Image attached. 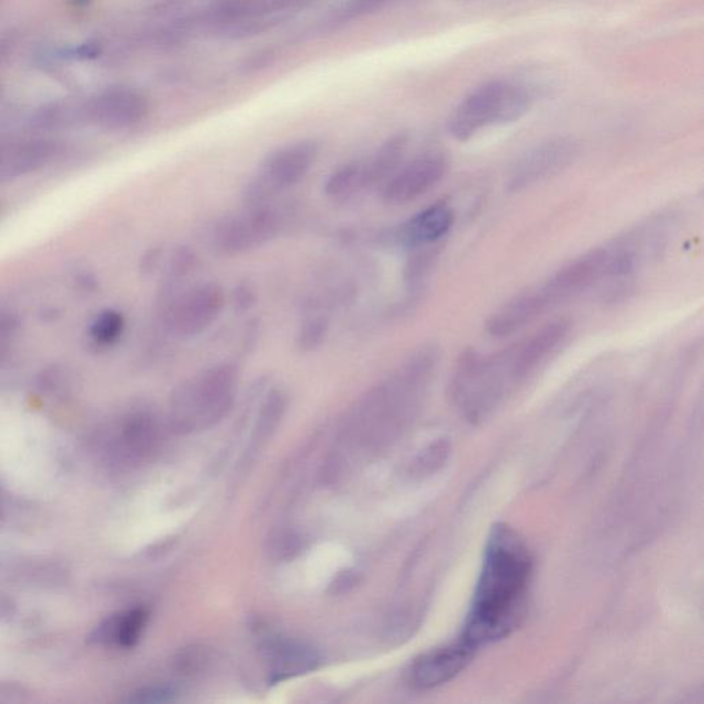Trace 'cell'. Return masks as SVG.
<instances>
[{
  "label": "cell",
  "mask_w": 704,
  "mask_h": 704,
  "mask_svg": "<svg viewBox=\"0 0 704 704\" xmlns=\"http://www.w3.org/2000/svg\"><path fill=\"white\" fill-rule=\"evenodd\" d=\"M531 575L533 556L524 539L506 524H495L461 640L478 651L508 637L526 612Z\"/></svg>",
  "instance_id": "obj_1"
},
{
  "label": "cell",
  "mask_w": 704,
  "mask_h": 704,
  "mask_svg": "<svg viewBox=\"0 0 704 704\" xmlns=\"http://www.w3.org/2000/svg\"><path fill=\"white\" fill-rule=\"evenodd\" d=\"M533 376L519 341L493 354L465 351L451 374L449 394L462 416L484 420L516 387Z\"/></svg>",
  "instance_id": "obj_2"
},
{
  "label": "cell",
  "mask_w": 704,
  "mask_h": 704,
  "mask_svg": "<svg viewBox=\"0 0 704 704\" xmlns=\"http://www.w3.org/2000/svg\"><path fill=\"white\" fill-rule=\"evenodd\" d=\"M240 372L231 362L219 363L172 391L167 424L174 434H201L222 423L233 409Z\"/></svg>",
  "instance_id": "obj_3"
},
{
  "label": "cell",
  "mask_w": 704,
  "mask_h": 704,
  "mask_svg": "<svg viewBox=\"0 0 704 704\" xmlns=\"http://www.w3.org/2000/svg\"><path fill=\"white\" fill-rule=\"evenodd\" d=\"M531 105L530 94L519 84L494 80L473 90L451 113L447 131L465 142L480 131L522 119Z\"/></svg>",
  "instance_id": "obj_4"
},
{
  "label": "cell",
  "mask_w": 704,
  "mask_h": 704,
  "mask_svg": "<svg viewBox=\"0 0 704 704\" xmlns=\"http://www.w3.org/2000/svg\"><path fill=\"white\" fill-rule=\"evenodd\" d=\"M319 153L315 141H299L275 150L260 164L259 170L245 186L244 203L248 207L269 204L275 197L303 181Z\"/></svg>",
  "instance_id": "obj_5"
},
{
  "label": "cell",
  "mask_w": 704,
  "mask_h": 704,
  "mask_svg": "<svg viewBox=\"0 0 704 704\" xmlns=\"http://www.w3.org/2000/svg\"><path fill=\"white\" fill-rule=\"evenodd\" d=\"M225 307V293L214 282H203L178 291L167 286L164 292L163 319L176 336L201 335L214 324Z\"/></svg>",
  "instance_id": "obj_6"
},
{
  "label": "cell",
  "mask_w": 704,
  "mask_h": 704,
  "mask_svg": "<svg viewBox=\"0 0 704 704\" xmlns=\"http://www.w3.org/2000/svg\"><path fill=\"white\" fill-rule=\"evenodd\" d=\"M285 225V214L274 205L248 207L240 214L216 223L212 241L223 255L234 256L253 251L273 240Z\"/></svg>",
  "instance_id": "obj_7"
},
{
  "label": "cell",
  "mask_w": 704,
  "mask_h": 704,
  "mask_svg": "<svg viewBox=\"0 0 704 704\" xmlns=\"http://www.w3.org/2000/svg\"><path fill=\"white\" fill-rule=\"evenodd\" d=\"M577 156V146L567 139H552L528 150L513 165L508 190L523 192L566 170Z\"/></svg>",
  "instance_id": "obj_8"
},
{
  "label": "cell",
  "mask_w": 704,
  "mask_h": 704,
  "mask_svg": "<svg viewBox=\"0 0 704 704\" xmlns=\"http://www.w3.org/2000/svg\"><path fill=\"white\" fill-rule=\"evenodd\" d=\"M447 161L440 153H425L401 165L384 183L381 197L390 205H405L423 197L442 182Z\"/></svg>",
  "instance_id": "obj_9"
},
{
  "label": "cell",
  "mask_w": 704,
  "mask_h": 704,
  "mask_svg": "<svg viewBox=\"0 0 704 704\" xmlns=\"http://www.w3.org/2000/svg\"><path fill=\"white\" fill-rule=\"evenodd\" d=\"M476 649L458 640L445 647L431 649L413 660L407 669V682L417 691L439 687L457 677L471 663Z\"/></svg>",
  "instance_id": "obj_10"
},
{
  "label": "cell",
  "mask_w": 704,
  "mask_h": 704,
  "mask_svg": "<svg viewBox=\"0 0 704 704\" xmlns=\"http://www.w3.org/2000/svg\"><path fill=\"white\" fill-rule=\"evenodd\" d=\"M453 223V209L446 203H435L421 209L383 238L395 247L417 251L438 244L450 233Z\"/></svg>",
  "instance_id": "obj_11"
},
{
  "label": "cell",
  "mask_w": 704,
  "mask_h": 704,
  "mask_svg": "<svg viewBox=\"0 0 704 704\" xmlns=\"http://www.w3.org/2000/svg\"><path fill=\"white\" fill-rule=\"evenodd\" d=\"M267 681L275 685L318 669L321 655L313 645L289 638L271 637L263 647Z\"/></svg>",
  "instance_id": "obj_12"
},
{
  "label": "cell",
  "mask_w": 704,
  "mask_h": 704,
  "mask_svg": "<svg viewBox=\"0 0 704 704\" xmlns=\"http://www.w3.org/2000/svg\"><path fill=\"white\" fill-rule=\"evenodd\" d=\"M545 313L544 303L535 289L531 288L512 297L504 306L498 308L487 321V332L495 339H504L533 324Z\"/></svg>",
  "instance_id": "obj_13"
},
{
  "label": "cell",
  "mask_w": 704,
  "mask_h": 704,
  "mask_svg": "<svg viewBox=\"0 0 704 704\" xmlns=\"http://www.w3.org/2000/svg\"><path fill=\"white\" fill-rule=\"evenodd\" d=\"M161 435V425L153 414L137 412L131 414L124 424V447L135 460H146L159 449Z\"/></svg>",
  "instance_id": "obj_14"
},
{
  "label": "cell",
  "mask_w": 704,
  "mask_h": 704,
  "mask_svg": "<svg viewBox=\"0 0 704 704\" xmlns=\"http://www.w3.org/2000/svg\"><path fill=\"white\" fill-rule=\"evenodd\" d=\"M146 623L148 612L143 608L121 612L102 622L95 630L93 640L101 644H117L131 648L138 643Z\"/></svg>",
  "instance_id": "obj_15"
},
{
  "label": "cell",
  "mask_w": 704,
  "mask_h": 704,
  "mask_svg": "<svg viewBox=\"0 0 704 704\" xmlns=\"http://www.w3.org/2000/svg\"><path fill=\"white\" fill-rule=\"evenodd\" d=\"M407 143H409V137L399 132L388 138L368 161H363L368 189L383 186L401 167Z\"/></svg>",
  "instance_id": "obj_16"
},
{
  "label": "cell",
  "mask_w": 704,
  "mask_h": 704,
  "mask_svg": "<svg viewBox=\"0 0 704 704\" xmlns=\"http://www.w3.org/2000/svg\"><path fill=\"white\" fill-rule=\"evenodd\" d=\"M286 409H288V395L281 388H274L269 392V395L264 399L260 406L258 418L253 425L251 443H249L248 457L245 462L251 460L255 456L256 451L262 449L277 428L280 427L282 418H284Z\"/></svg>",
  "instance_id": "obj_17"
},
{
  "label": "cell",
  "mask_w": 704,
  "mask_h": 704,
  "mask_svg": "<svg viewBox=\"0 0 704 704\" xmlns=\"http://www.w3.org/2000/svg\"><path fill=\"white\" fill-rule=\"evenodd\" d=\"M324 190L326 196L335 201H347L363 190H368L365 163L351 161L341 165L326 179Z\"/></svg>",
  "instance_id": "obj_18"
},
{
  "label": "cell",
  "mask_w": 704,
  "mask_h": 704,
  "mask_svg": "<svg viewBox=\"0 0 704 704\" xmlns=\"http://www.w3.org/2000/svg\"><path fill=\"white\" fill-rule=\"evenodd\" d=\"M49 156L50 150L46 146H32L10 153H0V181L42 167Z\"/></svg>",
  "instance_id": "obj_19"
},
{
  "label": "cell",
  "mask_w": 704,
  "mask_h": 704,
  "mask_svg": "<svg viewBox=\"0 0 704 704\" xmlns=\"http://www.w3.org/2000/svg\"><path fill=\"white\" fill-rule=\"evenodd\" d=\"M215 654L212 648L204 644H192L182 648L174 658V669L179 676L201 677L211 670Z\"/></svg>",
  "instance_id": "obj_20"
},
{
  "label": "cell",
  "mask_w": 704,
  "mask_h": 704,
  "mask_svg": "<svg viewBox=\"0 0 704 704\" xmlns=\"http://www.w3.org/2000/svg\"><path fill=\"white\" fill-rule=\"evenodd\" d=\"M304 548V539L302 535L291 528H281L274 531L267 539L266 552L271 560L291 561L295 559Z\"/></svg>",
  "instance_id": "obj_21"
},
{
  "label": "cell",
  "mask_w": 704,
  "mask_h": 704,
  "mask_svg": "<svg viewBox=\"0 0 704 704\" xmlns=\"http://www.w3.org/2000/svg\"><path fill=\"white\" fill-rule=\"evenodd\" d=\"M124 317L115 310H106L98 315L91 326V336L99 344L109 346L123 335Z\"/></svg>",
  "instance_id": "obj_22"
},
{
  "label": "cell",
  "mask_w": 704,
  "mask_h": 704,
  "mask_svg": "<svg viewBox=\"0 0 704 704\" xmlns=\"http://www.w3.org/2000/svg\"><path fill=\"white\" fill-rule=\"evenodd\" d=\"M197 266V256L192 249L178 247L172 252L167 267H165V281L167 285H178L185 280L187 275L192 274Z\"/></svg>",
  "instance_id": "obj_23"
},
{
  "label": "cell",
  "mask_w": 704,
  "mask_h": 704,
  "mask_svg": "<svg viewBox=\"0 0 704 704\" xmlns=\"http://www.w3.org/2000/svg\"><path fill=\"white\" fill-rule=\"evenodd\" d=\"M329 322L325 317H310L300 326L297 346L304 352L317 350L328 335Z\"/></svg>",
  "instance_id": "obj_24"
},
{
  "label": "cell",
  "mask_w": 704,
  "mask_h": 704,
  "mask_svg": "<svg viewBox=\"0 0 704 704\" xmlns=\"http://www.w3.org/2000/svg\"><path fill=\"white\" fill-rule=\"evenodd\" d=\"M176 689L172 685H149L132 693L128 702L139 704H164L174 702Z\"/></svg>",
  "instance_id": "obj_25"
},
{
  "label": "cell",
  "mask_w": 704,
  "mask_h": 704,
  "mask_svg": "<svg viewBox=\"0 0 704 704\" xmlns=\"http://www.w3.org/2000/svg\"><path fill=\"white\" fill-rule=\"evenodd\" d=\"M432 253L421 252L417 253L409 263L405 270V281L410 289L420 288L424 278L427 277L428 270L431 269Z\"/></svg>",
  "instance_id": "obj_26"
},
{
  "label": "cell",
  "mask_w": 704,
  "mask_h": 704,
  "mask_svg": "<svg viewBox=\"0 0 704 704\" xmlns=\"http://www.w3.org/2000/svg\"><path fill=\"white\" fill-rule=\"evenodd\" d=\"M359 582V572L357 570H344L339 572L330 583L329 592L332 594H346L351 592Z\"/></svg>",
  "instance_id": "obj_27"
},
{
  "label": "cell",
  "mask_w": 704,
  "mask_h": 704,
  "mask_svg": "<svg viewBox=\"0 0 704 704\" xmlns=\"http://www.w3.org/2000/svg\"><path fill=\"white\" fill-rule=\"evenodd\" d=\"M256 303L255 291L247 284L236 286L233 291L234 308L240 313L251 310Z\"/></svg>",
  "instance_id": "obj_28"
},
{
  "label": "cell",
  "mask_w": 704,
  "mask_h": 704,
  "mask_svg": "<svg viewBox=\"0 0 704 704\" xmlns=\"http://www.w3.org/2000/svg\"><path fill=\"white\" fill-rule=\"evenodd\" d=\"M101 49H99L98 44L95 43H84L82 46L75 47V49L69 50L68 54L72 57L80 58V60H91V58H97Z\"/></svg>",
  "instance_id": "obj_29"
},
{
  "label": "cell",
  "mask_w": 704,
  "mask_h": 704,
  "mask_svg": "<svg viewBox=\"0 0 704 704\" xmlns=\"http://www.w3.org/2000/svg\"><path fill=\"white\" fill-rule=\"evenodd\" d=\"M14 322L9 317L0 318V358L3 357L7 348V340L13 332Z\"/></svg>",
  "instance_id": "obj_30"
},
{
  "label": "cell",
  "mask_w": 704,
  "mask_h": 704,
  "mask_svg": "<svg viewBox=\"0 0 704 704\" xmlns=\"http://www.w3.org/2000/svg\"><path fill=\"white\" fill-rule=\"evenodd\" d=\"M383 2H385V0H357V9H370V7L380 5V3Z\"/></svg>",
  "instance_id": "obj_31"
},
{
  "label": "cell",
  "mask_w": 704,
  "mask_h": 704,
  "mask_svg": "<svg viewBox=\"0 0 704 704\" xmlns=\"http://www.w3.org/2000/svg\"><path fill=\"white\" fill-rule=\"evenodd\" d=\"M88 3H91V0H72V5L79 7L87 6Z\"/></svg>",
  "instance_id": "obj_32"
}]
</instances>
